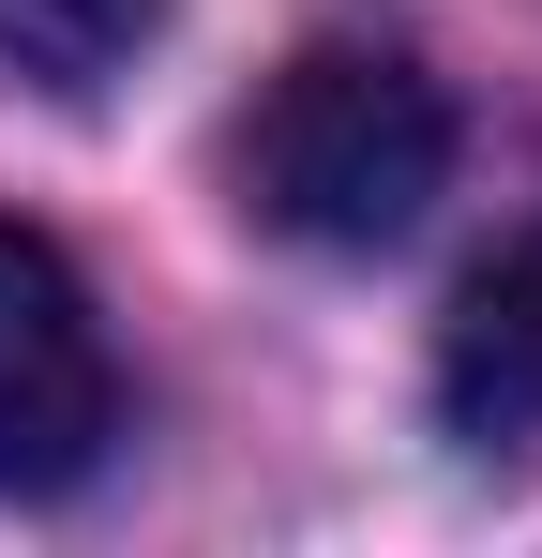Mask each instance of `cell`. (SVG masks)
Wrapping results in <instances>:
<instances>
[{"label": "cell", "mask_w": 542, "mask_h": 558, "mask_svg": "<svg viewBox=\"0 0 542 558\" xmlns=\"http://www.w3.org/2000/svg\"><path fill=\"white\" fill-rule=\"evenodd\" d=\"M151 31H167V0H0V61H15L30 92H61V106L121 92Z\"/></svg>", "instance_id": "cell-4"}, {"label": "cell", "mask_w": 542, "mask_h": 558, "mask_svg": "<svg viewBox=\"0 0 542 558\" xmlns=\"http://www.w3.org/2000/svg\"><path fill=\"white\" fill-rule=\"evenodd\" d=\"M106 453H121L106 302L30 211H0V498H76Z\"/></svg>", "instance_id": "cell-2"}, {"label": "cell", "mask_w": 542, "mask_h": 558, "mask_svg": "<svg viewBox=\"0 0 542 558\" xmlns=\"http://www.w3.org/2000/svg\"><path fill=\"white\" fill-rule=\"evenodd\" d=\"M438 423L467 453H542V227L497 242L438 317Z\"/></svg>", "instance_id": "cell-3"}, {"label": "cell", "mask_w": 542, "mask_h": 558, "mask_svg": "<svg viewBox=\"0 0 542 558\" xmlns=\"http://www.w3.org/2000/svg\"><path fill=\"white\" fill-rule=\"evenodd\" d=\"M226 167H242V211H257L271 242L377 257V242H407V227L438 211V182H452V92L422 61H392V46H317V61H286V76L242 106Z\"/></svg>", "instance_id": "cell-1"}]
</instances>
